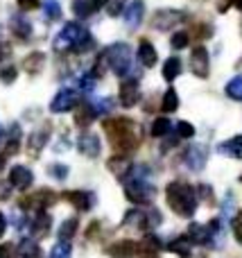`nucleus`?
Listing matches in <instances>:
<instances>
[{
    "label": "nucleus",
    "instance_id": "obj_26",
    "mask_svg": "<svg viewBox=\"0 0 242 258\" xmlns=\"http://www.w3.org/2000/svg\"><path fill=\"white\" fill-rule=\"evenodd\" d=\"M50 229V215L43 213V211H39V215L34 218V222H32V231L36 233V236H45Z\"/></svg>",
    "mask_w": 242,
    "mask_h": 258
},
{
    "label": "nucleus",
    "instance_id": "obj_37",
    "mask_svg": "<svg viewBox=\"0 0 242 258\" xmlns=\"http://www.w3.org/2000/svg\"><path fill=\"white\" fill-rule=\"evenodd\" d=\"M18 141H21V127L14 125L9 132V143H7V154H16L18 152Z\"/></svg>",
    "mask_w": 242,
    "mask_h": 258
},
{
    "label": "nucleus",
    "instance_id": "obj_50",
    "mask_svg": "<svg viewBox=\"0 0 242 258\" xmlns=\"http://www.w3.org/2000/svg\"><path fill=\"white\" fill-rule=\"evenodd\" d=\"M5 229H7V220H5V215H3V211H0V238H3V233H5Z\"/></svg>",
    "mask_w": 242,
    "mask_h": 258
},
{
    "label": "nucleus",
    "instance_id": "obj_33",
    "mask_svg": "<svg viewBox=\"0 0 242 258\" xmlns=\"http://www.w3.org/2000/svg\"><path fill=\"white\" fill-rule=\"evenodd\" d=\"M21 256L23 258H39L41 256V249H39V245H36L34 240H30V238H25V240L21 242Z\"/></svg>",
    "mask_w": 242,
    "mask_h": 258
},
{
    "label": "nucleus",
    "instance_id": "obj_47",
    "mask_svg": "<svg viewBox=\"0 0 242 258\" xmlns=\"http://www.w3.org/2000/svg\"><path fill=\"white\" fill-rule=\"evenodd\" d=\"M18 7L23 9V12H32V9L39 7V0H16Z\"/></svg>",
    "mask_w": 242,
    "mask_h": 258
},
{
    "label": "nucleus",
    "instance_id": "obj_31",
    "mask_svg": "<svg viewBox=\"0 0 242 258\" xmlns=\"http://www.w3.org/2000/svg\"><path fill=\"white\" fill-rule=\"evenodd\" d=\"M161 224V213H158L156 209L149 211V213H145L143 218H140V227L145 229V231H152L154 227H158Z\"/></svg>",
    "mask_w": 242,
    "mask_h": 258
},
{
    "label": "nucleus",
    "instance_id": "obj_18",
    "mask_svg": "<svg viewBox=\"0 0 242 258\" xmlns=\"http://www.w3.org/2000/svg\"><path fill=\"white\" fill-rule=\"evenodd\" d=\"M48 136H50V127L36 129V132L32 134V136H30V143H27V150H30L32 156H36L41 150H43V145L48 143Z\"/></svg>",
    "mask_w": 242,
    "mask_h": 258
},
{
    "label": "nucleus",
    "instance_id": "obj_39",
    "mask_svg": "<svg viewBox=\"0 0 242 258\" xmlns=\"http://www.w3.org/2000/svg\"><path fill=\"white\" fill-rule=\"evenodd\" d=\"M188 43H190V36L186 34V32H177V34H172V39H170V45H172L175 50L188 48Z\"/></svg>",
    "mask_w": 242,
    "mask_h": 258
},
{
    "label": "nucleus",
    "instance_id": "obj_38",
    "mask_svg": "<svg viewBox=\"0 0 242 258\" xmlns=\"http://www.w3.org/2000/svg\"><path fill=\"white\" fill-rule=\"evenodd\" d=\"M95 82H98V77H95L93 71H91V73H84V75L79 77V82H77V84H79V89L84 91V93H91V91L95 89Z\"/></svg>",
    "mask_w": 242,
    "mask_h": 258
},
{
    "label": "nucleus",
    "instance_id": "obj_48",
    "mask_svg": "<svg viewBox=\"0 0 242 258\" xmlns=\"http://www.w3.org/2000/svg\"><path fill=\"white\" fill-rule=\"evenodd\" d=\"M9 197V183H0V200H7Z\"/></svg>",
    "mask_w": 242,
    "mask_h": 258
},
{
    "label": "nucleus",
    "instance_id": "obj_53",
    "mask_svg": "<svg viewBox=\"0 0 242 258\" xmlns=\"http://www.w3.org/2000/svg\"><path fill=\"white\" fill-rule=\"evenodd\" d=\"M0 138H3V127H0Z\"/></svg>",
    "mask_w": 242,
    "mask_h": 258
},
{
    "label": "nucleus",
    "instance_id": "obj_17",
    "mask_svg": "<svg viewBox=\"0 0 242 258\" xmlns=\"http://www.w3.org/2000/svg\"><path fill=\"white\" fill-rule=\"evenodd\" d=\"M138 61L143 63L145 68H152L154 63L158 61V54H156V48H154L152 43H149L147 39H143L138 43Z\"/></svg>",
    "mask_w": 242,
    "mask_h": 258
},
{
    "label": "nucleus",
    "instance_id": "obj_28",
    "mask_svg": "<svg viewBox=\"0 0 242 258\" xmlns=\"http://www.w3.org/2000/svg\"><path fill=\"white\" fill-rule=\"evenodd\" d=\"M91 107H93L95 116H107V113L113 111V100L111 98H98L91 102Z\"/></svg>",
    "mask_w": 242,
    "mask_h": 258
},
{
    "label": "nucleus",
    "instance_id": "obj_24",
    "mask_svg": "<svg viewBox=\"0 0 242 258\" xmlns=\"http://www.w3.org/2000/svg\"><path fill=\"white\" fill-rule=\"evenodd\" d=\"M93 120H95L93 107H91V104H79V107H77V111H75V122H77V125L86 127V125H91Z\"/></svg>",
    "mask_w": 242,
    "mask_h": 258
},
{
    "label": "nucleus",
    "instance_id": "obj_2",
    "mask_svg": "<svg viewBox=\"0 0 242 258\" xmlns=\"http://www.w3.org/2000/svg\"><path fill=\"white\" fill-rule=\"evenodd\" d=\"M168 195V204L175 211L177 215H184V218H190V215L197 211V195L195 190L184 181H172L166 190Z\"/></svg>",
    "mask_w": 242,
    "mask_h": 258
},
{
    "label": "nucleus",
    "instance_id": "obj_35",
    "mask_svg": "<svg viewBox=\"0 0 242 258\" xmlns=\"http://www.w3.org/2000/svg\"><path fill=\"white\" fill-rule=\"evenodd\" d=\"M75 231H77V220L70 218V220H66V222L59 227V238H61L63 242H68L72 236H75Z\"/></svg>",
    "mask_w": 242,
    "mask_h": 258
},
{
    "label": "nucleus",
    "instance_id": "obj_19",
    "mask_svg": "<svg viewBox=\"0 0 242 258\" xmlns=\"http://www.w3.org/2000/svg\"><path fill=\"white\" fill-rule=\"evenodd\" d=\"M204 163H206V152L202 150V147H190L188 152H186V165H188L190 170H195V172H199V170L204 168Z\"/></svg>",
    "mask_w": 242,
    "mask_h": 258
},
{
    "label": "nucleus",
    "instance_id": "obj_36",
    "mask_svg": "<svg viewBox=\"0 0 242 258\" xmlns=\"http://www.w3.org/2000/svg\"><path fill=\"white\" fill-rule=\"evenodd\" d=\"M170 127H172V122L168 120L166 116H161V118H156V120L152 122V136H156V138H161V136H166L168 132H170Z\"/></svg>",
    "mask_w": 242,
    "mask_h": 258
},
{
    "label": "nucleus",
    "instance_id": "obj_40",
    "mask_svg": "<svg viewBox=\"0 0 242 258\" xmlns=\"http://www.w3.org/2000/svg\"><path fill=\"white\" fill-rule=\"evenodd\" d=\"M50 258H70V245L68 242H57V245L52 247V251H50Z\"/></svg>",
    "mask_w": 242,
    "mask_h": 258
},
{
    "label": "nucleus",
    "instance_id": "obj_44",
    "mask_svg": "<svg viewBox=\"0 0 242 258\" xmlns=\"http://www.w3.org/2000/svg\"><path fill=\"white\" fill-rule=\"evenodd\" d=\"M235 218H233V236H235V240L242 242V211H235Z\"/></svg>",
    "mask_w": 242,
    "mask_h": 258
},
{
    "label": "nucleus",
    "instance_id": "obj_14",
    "mask_svg": "<svg viewBox=\"0 0 242 258\" xmlns=\"http://www.w3.org/2000/svg\"><path fill=\"white\" fill-rule=\"evenodd\" d=\"M190 68L197 77H208V50L204 45H197L193 50V57H190Z\"/></svg>",
    "mask_w": 242,
    "mask_h": 258
},
{
    "label": "nucleus",
    "instance_id": "obj_23",
    "mask_svg": "<svg viewBox=\"0 0 242 258\" xmlns=\"http://www.w3.org/2000/svg\"><path fill=\"white\" fill-rule=\"evenodd\" d=\"M43 61H45V54L43 52H32L25 57V61H23V68H25L30 75H36V73L43 68Z\"/></svg>",
    "mask_w": 242,
    "mask_h": 258
},
{
    "label": "nucleus",
    "instance_id": "obj_32",
    "mask_svg": "<svg viewBox=\"0 0 242 258\" xmlns=\"http://www.w3.org/2000/svg\"><path fill=\"white\" fill-rule=\"evenodd\" d=\"M43 16L48 18V21H57V18L61 16V5H59V0H45L43 3Z\"/></svg>",
    "mask_w": 242,
    "mask_h": 258
},
{
    "label": "nucleus",
    "instance_id": "obj_13",
    "mask_svg": "<svg viewBox=\"0 0 242 258\" xmlns=\"http://www.w3.org/2000/svg\"><path fill=\"white\" fill-rule=\"evenodd\" d=\"M77 150L84 156H89V159H95V156H100V152H102V143H100V138L95 136V134L86 132L77 138Z\"/></svg>",
    "mask_w": 242,
    "mask_h": 258
},
{
    "label": "nucleus",
    "instance_id": "obj_15",
    "mask_svg": "<svg viewBox=\"0 0 242 258\" xmlns=\"http://www.w3.org/2000/svg\"><path fill=\"white\" fill-rule=\"evenodd\" d=\"M66 200L75 206L77 211H89L91 206L95 204V197L91 192H84V190H70L66 192Z\"/></svg>",
    "mask_w": 242,
    "mask_h": 258
},
{
    "label": "nucleus",
    "instance_id": "obj_41",
    "mask_svg": "<svg viewBox=\"0 0 242 258\" xmlns=\"http://www.w3.org/2000/svg\"><path fill=\"white\" fill-rule=\"evenodd\" d=\"M48 172L52 174L54 179H59V181L68 177V168H66V165H61V163H54V165H50V168H48Z\"/></svg>",
    "mask_w": 242,
    "mask_h": 258
},
{
    "label": "nucleus",
    "instance_id": "obj_30",
    "mask_svg": "<svg viewBox=\"0 0 242 258\" xmlns=\"http://www.w3.org/2000/svg\"><path fill=\"white\" fill-rule=\"evenodd\" d=\"M226 95H229L231 100H235V102H242V75L233 77V80L226 84Z\"/></svg>",
    "mask_w": 242,
    "mask_h": 258
},
{
    "label": "nucleus",
    "instance_id": "obj_11",
    "mask_svg": "<svg viewBox=\"0 0 242 258\" xmlns=\"http://www.w3.org/2000/svg\"><path fill=\"white\" fill-rule=\"evenodd\" d=\"M140 100V86L138 80H125L120 84V104L122 107H136Z\"/></svg>",
    "mask_w": 242,
    "mask_h": 258
},
{
    "label": "nucleus",
    "instance_id": "obj_20",
    "mask_svg": "<svg viewBox=\"0 0 242 258\" xmlns=\"http://www.w3.org/2000/svg\"><path fill=\"white\" fill-rule=\"evenodd\" d=\"M107 168L111 170L118 179H125L127 174H129V170H131V161L127 159V156H113V159H109Z\"/></svg>",
    "mask_w": 242,
    "mask_h": 258
},
{
    "label": "nucleus",
    "instance_id": "obj_52",
    "mask_svg": "<svg viewBox=\"0 0 242 258\" xmlns=\"http://www.w3.org/2000/svg\"><path fill=\"white\" fill-rule=\"evenodd\" d=\"M5 168V156H0V170Z\"/></svg>",
    "mask_w": 242,
    "mask_h": 258
},
{
    "label": "nucleus",
    "instance_id": "obj_49",
    "mask_svg": "<svg viewBox=\"0 0 242 258\" xmlns=\"http://www.w3.org/2000/svg\"><path fill=\"white\" fill-rule=\"evenodd\" d=\"M107 3H109V0H91L93 9H102V7H107Z\"/></svg>",
    "mask_w": 242,
    "mask_h": 258
},
{
    "label": "nucleus",
    "instance_id": "obj_51",
    "mask_svg": "<svg viewBox=\"0 0 242 258\" xmlns=\"http://www.w3.org/2000/svg\"><path fill=\"white\" fill-rule=\"evenodd\" d=\"M233 7H235V9H240V12H242V0H233Z\"/></svg>",
    "mask_w": 242,
    "mask_h": 258
},
{
    "label": "nucleus",
    "instance_id": "obj_43",
    "mask_svg": "<svg viewBox=\"0 0 242 258\" xmlns=\"http://www.w3.org/2000/svg\"><path fill=\"white\" fill-rule=\"evenodd\" d=\"M177 134H179L181 138H193V136H195V127L190 125V122H184V120H181L179 125H177Z\"/></svg>",
    "mask_w": 242,
    "mask_h": 258
},
{
    "label": "nucleus",
    "instance_id": "obj_10",
    "mask_svg": "<svg viewBox=\"0 0 242 258\" xmlns=\"http://www.w3.org/2000/svg\"><path fill=\"white\" fill-rule=\"evenodd\" d=\"M57 202V195H54L52 190H48V188H41L39 192H34V195H30V197H25V200L21 202V206L23 209H45V206H50V204H54Z\"/></svg>",
    "mask_w": 242,
    "mask_h": 258
},
{
    "label": "nucleus",
    "instance_id": "obj_45",
    "mask_svg": "<svg viewBox=\"0 0 242 258\" xmlns=\"http://www.w3.org/2000/svg\"><path fill=\"white\" fill-rule=\"evenodd\" d=\"M0 80H3L5 84H12V82L16 80V68H14V66L3 68V71H0Z\"/></svg>",
    "mask_w": 242,
    "mask_h": 258
},
{
    "label": "nucleus",
    "instance_id": "obj_25",
    "mask_svg": "<svg viewBox=\"0 0 242 258\" xmlns=\"http://www.w3.org/2000/svg\"><path fill=\"white\" fill-rule=\"evenodd\" d=\"M181 61L177 57H170V59H166V63H163V77H166L168 82H175L177 77H179V73H181Z\"/></svg>",
    "mask_w": 242,
    "mask_h": 258
},
{
    "label": "nucleus",
    "instance_id": "obj_1",
    "mask_svg": "<svg viewBox=\"0 0 242 258\" xmlns=\"http://www.w3.org/2000/svg\"><path fill=\"white\" fill-rule=\"evenodd\" d=\"M104 132L109 134V141L113 147L120 152H129L138 145V134H136V125L127 118H116V120L104 122Z\"/></svg>",
    "mask_w": 242,
    "mask_h": 258
},
{
    "label": "nucleus",
    "instance_id": "obj_5",
    "mask_svg": "<svg viewBox=\"0 0 242 258\" xmlns=\"http://www.w3.org/2000/svg\"><path fill=\"white\" fill-rule=\"evenodd\" d=\"M125 192H127V200H131L134 204H147V202L154 200V192L156 190H154V186L147 181V179L134 177L129 183H127Z\"/></svg>",
    "mask_w": 242,
    "mask_h": 258
},
{
    "label": "nucleus",
    "instance_id": "obj_3",
    "mask_svg": "<svg viewBox=\"0 0 242 258\" xmlns=\"http://www.w3.org/2000/svg\"><path fill=\"white\" fill-rule=\"evenodd\" d=\"M104 59H107L109 68L116 73L118 77H127L134 68V59H131V48L127 43H113L111 48H107L104 52Z\"/></svg>",
    "mask_w": 242,
    "mask_h": 258
},
{
    "label": "nucleus",
    "instance_id": "obj_22",
    "mask_svg": "<svg viewBox=\"0 0 242 258\" xmlns=\"http://www.w3.org/2000/svg\"><path fill=\"white\" fill-rule=\"evenodd\" d=\"M217 152L229 154V156H233V159H242V136H235V138H231V141L222 143V145L217 147Z\"/></svg>",
    "mask_w": 242,
    "mask_h": 258
},
{
    "label": "nucleus",
    "instance_id": "obj_34",
    "mask_svg": "<svg viewBox=\"0 0 242 258\" xmlns=\"http://www.w3.org/2000/svg\"><path fill=\"white\" fill-rule=\"evenodd\" d=\"M168 251H175V254H179V256H188L190 254V240L188 238H177V240H172L170 245H168Z\"/></svg>",
    "mask_w": 242,
    "mask_h": 258
},
{
    "label": "nucleus",
    "instance_id": "obj_12",
    "mask_svg": "<svg viewBox=\"0 0 242 258\" xmlns=\"http://www.w3.org/2000/svg\"><path fill=\"white\" fill-rule=\"evenodd\" d=\"M32 181H34V174L25 165H14L9 170V186L18 188V190H25V188L32 186Z\"/></svg>",
    "mask_w": 242,
    "mask_h": 258
},
{
    "label": "nucleus",
    "instance_id": "obj_21",
    "mask_svg": "<svg viewBox=\"0 0 242 258\" xmlns=\"http://www.w3.org/2000/svg\"><path fill=\"white\" fill-rule=\"evenodd\" d=\"M9 25H12V32L18 36V39H30L32 36V25L23 16H12Z\"/></svg>",
    "mask_w": 242,
    "mask_h": 258
},
{
    "label": "nucleus",
    "instance_id": "obj_46",
    "mask_svg": "<svg viewBox=\"0 0 242 258\" xmlns=\"http://www.w3.org/2000/svg\"><path fill=\"white\" fill-rule=\"evenodd\" d=\"M0 258H16V247H14L12 242L0 245Z\"/></svg>",
    "mask_w": 242,
    "mask_h": 258
},
{
    "label": "nucleus",
    "instance_id": "obj_8",
    "mask_svg": "<svg viewBox=\"0 0 242 258\" xmlns=\"http://www.w3.org/2000/svg\"><path fill=\"white\" fill-rule=\"evenodd\" d=\"M122 16H125L127 27H129V30H136V27L143 23L145 3H143V0H131V3H127L125 9H122Z\"/></svg>",
    "mask_w": 242,
    "mask_h": 258
},
{
    "label": "nucleus",
    "instance_id": "obj_16",
    "mask_svg": "<svg viewBox=\"0 0 242 258\" xmlns=\"http://www.w3.org/2000/svg\"><path fill=\"white\" fill-rule=\"evenodd\" d=\"M211 233H213L211 227L193 222L188 227V240L193 242V245H208V242H211Z\"/></svg>",
    "mask_w": 242,
    "mask_h": 258
},
{
    "label": "nucleus",
    "instance_id": "obj_6",
    "mask_svg": "<svg viewBox=\"0 0 242 258\" xmlns=\"http://www.w3.org/2000/svg\"><path fill=\"white\" fill-rule=\"evenodd\" d=\"M77 104V93L72 89H61L50 102V111L52 113H66L70 109H75Z\"/></svg>",
    "mask_w": 242,
    "mask_h": 258
},
{
    "label": "nucleus",
    "instance_id": "obj_29",
    "mask_svg": "<svg viewBox=\"0 0 242 258\" xmlns=\"http://www.w3.org/2000/svg\"><path fill=\"white\" fill-rule=\"evenodd\" d=\"M161 107H163V111H166V113L177 111V107H179V95H177V91H175V89H168V91H166Z\"/></svg>",
    "mask_w": 242,
    "mask_h": 258
},
{
    "label": "nucleus",
    "instance_id": "obj_9",
    "mask_svg": "<svg viewBox=\"0 0 242 258\" xmlns=\"http://www.w3.org/2000/svg\"><path fill=\"white\" fill-rule=\"evenodd\" d=\"M109 256L111 258H143L140 245L134 240H120L116 245L109 247Z\"/></svg>",
    "mask_w": 242,
    "mask_h": 258
},
{
    "label": "nucleus",
    "instance_id": "obj_4",
    "mask_svg": "<svg viewBox=\"0 0 242 258\" xmlns=\"http://www.w3.org/2000/svg\"><path fill=\"white\" fill-rule=\"evenodd\" d=\"M86 34H89V32H86L84 25H79V23H66L63 30L54 36L52 45H54V50H59V52H63V50H72Z\"/></svg>",
    "mask_w": 242,
    "mask_h": 258
},
{
    "label": "nucleus",
    "instance_id": "obj_7",
    "mask_svg": "<svg viewBox=\"0 0 242 258\" xmlns=\"http://www.w3.org/2000/svg\"><path fill=\"white\" fill-rule=\"evenodd\" d=\"M184 21V12H177V9H158L152 18V25L156 30H170L172 25H179Z\"/></svg>",
    "mask_w": 242,
    "mask_h": 258
},
{
    "label": "nucleus",
    "instance_id": "obj_42",
    "mask_svg": "<svg viewBox=\"0 0 242 258\" xmlns=\"http://www.w3.org/2000/svg\"><path fill=\"white\" fill-rule=\"evenodd\" d=\"M109 16H120L122 9H125L127 0H109Z\"/></svg>",
    "mask_w": 242,
    "mask_h": 258
},
{
    "label": "nucleus",
    "instance_id": "obj_54",
    "mask_svg": "<svg viewBox=\"0 0 242 258\" xmlns=\"http://www.w3.org/2000/svg\"><path fill=\"white\" fill-rule=\"evenodd\" d=\"M240 179H242V177H240Z\"/></svg>",
    "mask_w": 242,
    "mask_h": 258
},
{
    "label": "nucleus",
    "instance_id": "obj_27",
    "mask_svg": "<svg viewBox=\"0 0 242 258\" xmlns=\"http://www.w3.org/2000/svg\"><path fill=\"white\" fill-rule=\"evenodd\" d=\"M93 5H91V0H72V14H75L77 18H89L91 14H93Z\"/></svg>",
    "mask_w": 242,
    "mask_h": 258
}]
</instances>
